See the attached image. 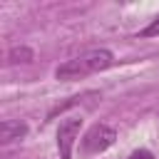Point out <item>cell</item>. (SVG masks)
Here are the masks:
<instances>
[{"mask_svg": "<svg viewBox=\"0 0 159 159\" xmlns=\"http://www.w3.org/2000/svg\"><path fill=\"white\" fill-rule=\"evenodd\" d=\"M32 60V50L30 47H12L10 52H7V62L10 65H20V62H30Z\"/></svg>", "mask_w": 159, "mask_h": 159, "instance_id": "5", "label": "cell"}, {"mask_svg": "<svg viewBox=\"0 0 159 159\" xmlns=\"http://www.w3.org/2000/svg\"><path fill=\"white\" fill-rule=\"evenodd\" d=\"M114 55L104 47H97V50H87L67 62H62L57 70H55V77L62 80V82H72V80H82L87 75H94L99 70H107L112 65Z\"/></svg>", "mask_w": 159, "mask_h": 159, "instance_id": "1", "label": "cell"}, {"mask_svg": "<svg viewBox=\"0 0 159 159\" xmlns=\"http://www.w3.org/2000/svg\"><path fill=\"white\" fill-rule=\"evenodd\" d=\"M27 134V124L20 122V119H5L0 124V142L2 144H10V142H17Z\"/></svg>", "mask_w": 159, "mask_h": 159, "instance_id": "4", "label": "cell"}, {"mask_svg": "<svg viewBox=\"0 0 159 159\" xmlns=\"http://www.w3.org/2000/svg\"><path fill=\"white\" fill-rule=\"evenodd\" d=\"M157 35H159V15H157V17L139 32V37H157Z\"/></svg>", "mask_w": 159, "mask_h": 159, "instance_id": "6", "label": "cell"}, {"mask_svg": "<svg viewBox=\"0 0 159 159\" xmlns=\"http://www.w3.org/2000/svg\"><path fill=\"white\" fill-rule=\"evenodd\" d=\"M80 127H82L80 117H67L65 122H60V129H57L60 159H72V147H75V139L80 137Z\"/></svg>", "mask_w": 159, "mask_h": 159, "instance_id": "3", "label": "cell"}, {"mask_svg": "<svg viewBox=\"0 0 159 159\" xmlns=\"http://www.w3.org/2000/svg\"><path fill=\"white\" fill-rule=\"evenodd\" d=\"M129 159H154V154H152V152H147V149H137V152H132V154H129Z\"/></svg>", "mask_w": 159, "mask_h": 159, "instance_id": "7", "label": "cell"}, {"mask_svg": "<svg viewBox=\"0 0 159 159\" xmlns=\"http://www.w3.org/2000/svg\"><path fill=\"white\" fill-rule=\"evenodd\" d=\"M114 139H117V132L112 129V127H107V124H94V127H89L87 129V134L82 137V152L84 154H99V152H104V149H109L112 144H114Z\"/></svg>", "mask_w": 159, "mask_h": 159, "instance_id": "2", "label": "cell"}]
</instances>
